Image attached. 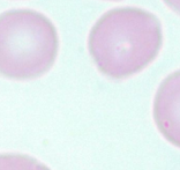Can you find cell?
<instances>
[{"label": "cell", "instance_id": "cell-3", "mask_svg": "<svg viewBox=\"0 0 180 170\" xmlns=\"http://www.w3.org/2000/svg\"><path fill=\"white\" fill-rule=\"evenodd\" d=\"M153 119L163 136L180 148V69L159 85L153 101Z\"/></svg>", "mask_w": 180, "mask_h": 170}, {"label": "cell", "instance_id": "cell-2", "mask_svg": "<svg viewBox=\"0 0 180 170\" xmlns=\"http://www.w3.org/2000/svg\"><path fill=\"white\" fill-rule=\"evenodd\" d=\"M59 46L54 24L32 9H10L0 14V74L30 80L52 67Z\"/></svg>", "mask_w": 180, "mask_h": 170}, {"label": "cell", "instance_id": "cell-5", "mask_svg": "<svg viewBox=\"0 0 180 170\" xmlns=\"http://www.w3.org/2000/svg\"><path fill=\"white\" fill-rule=\"evenodd\" d=\"M163 1L169 6V8H171L173 12L180 15V0H163Z\"/></svg>", "mask_w": 180, "mask_h": 170}, {"label": "cell", "instance_id": "cell-4", "mask_svg": "<svg viewBox=\"0 0 180 170\" xmlns=\"http://www.w3.org/2000/svg\"><path fill=\"white\" fill-rule=\"evenodd\" d=\"M0 170H50L36 159L22 154H0Z\"/></svg>", "mask_w": 180, "mask_h": 170}, {"label": "cell", "instance_id": "cell-1", "mask_svg": "<svg viewBox=\"0 0 180 170\" xmlns=\"http://www.w3.org/2000/svg\"><path fill=\"white\" fill-rule=\"evenodd\" d=\"M163 43L159 20L137 7H120L103 14L89 34V52L98 69L125 79L147 67Z\"/></svg>", "mask_w": 180, "mask_h": 170}, {"label": "cell", "instance_id": "cell-6", "mask_svg": "<svg viewBox=\"0 0 180 170\" xmlns=\"http://www.w3.org/2000/svg\"><path fill=\"white\" fill-rule=\"evenodd\" d=\"M112 1H118V0H112Z\"/></svg>", "mask_w": 180, "mask_h": 170}]
</instances>
